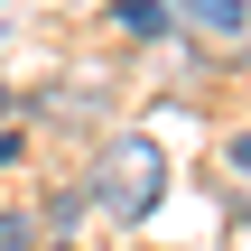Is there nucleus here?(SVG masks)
I'll return each instance as SVG.
<instances>
[{"label":"nucleus","instance_id":"nucleus-1","mask_svg":"<svg viewBox=\"0 0 251 251\" xmlns=\"http://www.w3.org/2000/svg\"><path fill=\"white\" fill-rule=\"evenodd\" d=\"M84 196H93V214H112V224H149L158 196H168V149L140 140V130H112L102 158H93V177H84Z\"/></svg>","mask_w":251,"mask_h":251},{"label":"nucleus","instance_id":"nucleus-2","mask_svg":"<svg viewBox=\"0 0 251 251\" xmlns=\"http://www.w3.org/2000/svg\"><path fill=\"white\" fill-rule=\"evenodd\" d=\"M84 177H65V186H47V205H37V224H47V242H75V224H84Z\"/></svg>","mask_w":251,"mask_h":251},{"label":"nucleus","instance_id":"nucleus-3","mask_svg":"<svg viewBox=\"0 0 251 251\" xmlns=\"http://www.w3.org/2000/svg\"><path fill=\"white\" fill-rule=\"evenodd\" d=\"M112 28L121 37H177V9L168 0H112Z\"/></svg>","mask_w":251,"mask_h":251},{"label":"nucleus","instance_id":"nucleus-4","mask_svg":"<svg viewBox=\"0 0 251 251\" xmlns=\"http://www.w3.org/2000/svg\"><path fill=\"white\" fill-rule=\"evenodd\" d=\"M186 28H205V37H233V47H242V37H251V9H242V0H186Z\"/></svg>","mask_w":251,"mask_h":251},{"label":"nucleus","instance_id":"nucleus-5","mask_svg":"<svg viewBox=\"0 0 251 251\" xmlns=\"http://www.w3.org/2000/svg\"><path fill=\"white\" fill-rule=\"evenodd\" d=\"M37 112H56V121H102V112H112V102H102V93H93V84H65V93H47V102H37Z\"/></svg>","mask_w":251,"mask_h":251},{"label":"nucleus","instance_id":"nucleus-6","mask_svg":"<svg viewBox=\"0 0 251 251\" xmlns=\"http://www.w3.org/2000/svg\"><path fill=\"white\" fill-rule=\"evenodd\" d=\"M37 242H47V224L28 205H0V251H37Z\"/></svg>","mask_w":251,"mask_h":251},{"label":"nucleus","instance_id":"nucleus-7","mask_svg":"<svg viewBox=\"0 0 251 251\" xmlns=\"http://www.w3.org/2000/svg\"><path fill=\"white\" fill-rule=\"evenodd\" d=\"M224 177H251V130H233V140H224Z\"/></svg>","mask_w":251,"mask_h":251},{"label":"nucleus","instance_id":"nucleus-8","mask_svg":"<svg viewBox=\"0 0 251 251\" xmlns=\"http://www.w3.org/2000/svg\"><path fill=\"white\" fill-rule=\"evenodd\" d=\"M19 158H28V130H19V121H9V130H0V177H9V168H19Z\"/></svg>","mask_w":251,"mask_h":251},{"label":"nucleus","instance_id":"nucleus-9","mask_svg":"<svg viewBox=\"0 0 251 251\" xmlns=\"http://www.w3.org/2000/svg\"><path fill=\"white\" fill-rule=\"evenodd\" d=\"M37 251H75V242H37Z\"/></svg>","mask_w":251,"mask_h":251},{"label":"nucleus","instance_id":"nucleus-10","mask_svg":"<svg viewBox=\"0 0 251 251\" xmlns=\"http://www.w3.org/2000/svg\"><path fill=\"white\" fill-rule=\"evenodd\" d=\"M0 112H9V84H0Z\"/></svg>","mask_w":251,"mask_h":251},{"label":"nucleus","instance_id":"nucleus-11","mask_svg":"<svg viewBox=\"0 0 251 251\" xmlns=\"http://www.w3.org/2000/svg\"><path fill=\"white\" fill-rule=\"evenodd\" d=\"M0 9H9V0H0Z\"/></svg>","mask_w":251,"mask_h":251}]
</instances>
